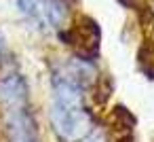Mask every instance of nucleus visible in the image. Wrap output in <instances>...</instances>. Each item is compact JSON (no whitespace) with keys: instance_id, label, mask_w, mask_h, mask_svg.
<instances>
[{"instance_id":"nucleus-2","label":"nucleus","mask_w":154,"mask_h":142,"mask_svg":"<svg viewBox=\"0 0 154 142\" xmlns=\"http://www.w3.org/2000/svg\"><path fill=\"white\" fill-rule=\"evenodd\" d=\"M0 104L9 110L28 106V85L21 74H9L0 81Z\"/></svg>"},{"instance_id":"nucleus-7","label":"nucleus","mask_w":154,"mask_h":142,"mask_svg":"<svg viewBox=\"0 0 154 142\" xmlns=\"http://www.w3.org/2000/svg\"><path fill=\"white\" fill-rule=\"evenodd\" d=\"M116 142H133V136H131V134H125V136H120Z\"/></svg>"},{"instance_id":"nucleus-5","label":"nucleus","mask_w":154,"mask_h":142,"mask_svg":"<svg viewBox=\"0 0 154 142\" xmlns=\"http://www.w3.org/2000/svg\"><path fill=\"white\" fill-rule=\"evenodd\" d=\"M114 119L120 123V127L125 129H131V125H135V117L125 108V106H116L114 108Z\"/></svg>"},{"instance_id":"nucleus-8","label":"nucleus","mask_w":154,"mask_h":142,"mask_svg":"<svg viewBox=\"0 0 154 142\" xmlns=\"http://www.w3.org/2000/svg\"><path fill=\"white\" fill-rule=\"evenodd\" d=\"M21 142H36V138H30V140H21Z\"/></svg>"},{"instance_id":"nucleus-6","label":"nucleus","mask_w":154,"mask_h":142,"mask_svg":"<svg viewBox=\"0 0 154 142\" xmlns=\"http://www.w3.org/2000/svg\"><path fill=\"white\" fill-rule=\"evenodd\" d=\"M87 142H108V138H106V134H95V136H91Z\"/></svg>"},{"instance_id":"nucleus-1","label":"nucleus","mask_w":154,"mask_h":142,"mask_svg":"<svg viewBox=\"0 0 154 142\" xmlns=\"http://www.w3.org/2000/svg\"><path fill=\"white\" fill-rule=\"evenodd\" d=\"M51 123H53V129H55L59 142H80L91 131L93 117L85 106L66 108V106H55L53 104Z\"/></svg>"},{"instance_id":"nucleus-9","label":"nucleus","mask_w":154,"mask_h":142,"mask_svg":"<svg viewBox=\"0 0 154 142\" xmlns=\"http://www.w3.org/2000/svg\"><path fill=\"white\" fill-rule=\"evenodd\" d=\"M0 55H2V38H0Z\"/></svg>"},{"instance_id":"nucleus-3","label":"nucleus","mask_w":154,"mask_h":142,"mask_svg":"<svg viewBox=\"0 0 154 142\" xmlns=\"http://www.w3.org/2000/svg\"><path fill=\"white\" fill-rule=\"evenodd\" d=\"M40 19L47 21L51 28H59L68 19V5L63 0H42Z\"/></svg>"},{"instance_id":"nucleus-4","label":"nucleus","mask_w":154,"mask_h":142,"mask_svg":"<svg viewBox=\"0 0 154 142\" xmlns=\"http://www.w3.org/2000/svg\"><path fill=\"white\" fill-rule=\"evenodd\" d=\"M17 11L26 17H40V9H42V0H15Z\"/></svg>"}]
</instances>
